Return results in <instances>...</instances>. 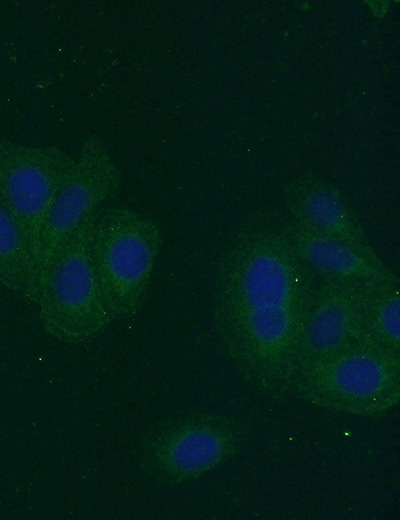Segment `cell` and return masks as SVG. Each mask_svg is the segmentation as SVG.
Listing matches in <instances>:
<instances>
[{"label":"cell","instance_id":"1","mask_svg":"<svg viewBox=\"0 0 400 520\" xmlns=\"http://www.w3.org/2000/svg\"><path fill=\"white\" fill-rule=\"evenodd\" d=\"M315 287L282 230H246L229 246L217 275L214 324L236 370L262 392L286 393Z\"/></svg>","mask_w":400,"mask_h":520},{"label":"cell","instance_id":"2","mask_svg":"<svg viewBox=\"0 0 400 520\" xmlns=\"http://www.w3.org/2000/svg\"><path fill=\"white\" fill-rule=\"evenodd\" d=\"M95 212L76 228L39 271L35 303L41 325L50 336L69 344L94 338L114 319L91 256L90 237Z\"/></svg>","mask_w":400,"mask_h":520},{"label":"cell","instance_id":"3","mask_svg":"<svg viewBox=\"0 0 400 520\" xmlns=\"http://www.w3.org/2000/svg\"><path fill=\"white\" fill-rule=\"evenodd\" d=\"M286 393L333 412L383 416L400 400V352L361 339L296 376Z\"/></svg>","mask_w":400,"mask_h":520},{"label":"cell","instance_id":"4","mask_svg":"<svg viewBox=\"0 0 400 520\" xmlns=\"http://www.w3.org/2000/svg\"><path fill=\"white\" fill-rule=\"evenodd\" d=\"M162 243L159 225L137 211L113 206L95 212L91 256L113 318L137 313Z\"/></svg>","mask_w":400,"mask_h":520},{"label":"cell","instance_id":"5","mask_svg":"<svg viewBox=\"0 0 400 520\" xmlns=\"http://www.w3.org/2000/svg\"><path fill=\"white\" fill-rule=\"evenodd\" d=\"M74 162L57 146L26 145L0 134V200L23 232L36 265L46 218Z\"/></svg>","mask_w":400,"mask_h":520},{"label":"cell","instance_id":"6","mask_svg":"<svg viewBox=\"0 0 400 520\" xmlns=\"http://www.w3.org/2000/svg\"><path fill=\"white\" fill-rule=\"evenodd\" d=\"M121 184V172L103 139L97 134L86 136L46 218L40 238L38 273L88 216L118 195Z\"/></svg>","mask_w":400,"mask_h":520},{"label":"cell","instance_id":"7","mask_svg":"<svg viewBox=\"0 0 400 520\" xmlns=\"http://www.w3.org/2000/svg\"><path fill=\"white\" fill-rule=\"evenodd\" d=\"M238 424L219 414H197L160 431L150 444V460L167 483L199 479L231 459L239 450Z\"/></svg>","mask_w":400,"mask_h":520},{"label":"cell","instance_id":"8","mask_svg":"<svg viewBox=\"0 0 400 520\" xmlns=\"http://www.w3.org/2000/svg\"><path fill=\"white\" fill-rule=\"evenodd\" d=\"M364 288V282L337 278H324L316 285L297 339L289 383L362 339Z\"/></svg>","mask_w":400,"mask_h":520},{"label":"cell","instance_id":"9","mask_svg":"<svg viewBox=\"0 0 400 520\" xmlns=\"http://www.w3.org/2000/svg\"><path fill=\"white\" fill-rule=\"evenodd\" d=\"M284 197L293 225L374 251L352 207L331 183L312 173L303 174L285 186Z\"/></svg>","mask_w":400,"mask_h":520},{"label":"cell","instance_id":"10","mask_svg":"<svg viewBox=\"0 0 400 520\" xmlns=\"http://www.w3.org/2000/svg\"><path fill=\"white\" fill-rule=\"evenodd\" d=\"M304 264L324 278L359 282L399 281L375 251H365L342 241L301 229L292 223L282 229Z\"/></svg>","mask_w":400,"mask_h":520},{"label":"cell","instance_id":"11","mask_svg":"<svg viewBox=\"0 0 400 520\" xmlns=\"http://www.w3.org/2000/svg\"><path fill=\"white\" fill-rule=\"evenodd\" d=\"M39 273L19 225L0 200V285L35 303Z\"/></svg>","mask_w":400,"mask_h":520},{"label":"cell","instance_id":"12","mask_svg":"<svg viewBox=\"0 0 400 520\" xmlns=\"http://www.w3.org/2000/svg\"><path fill=\"white\" fill-rule=\"evenodd\" d=\"M362 339L400 352L399 281L365 283Z\"/></svg>","mask_w":400,"mask_h":520}]
</instances>
